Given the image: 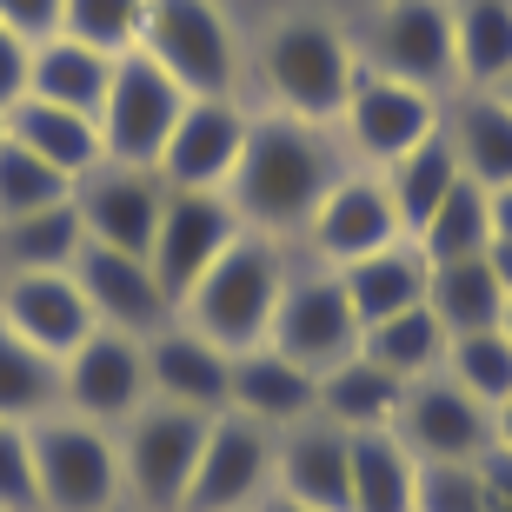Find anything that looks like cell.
<instances>
[{
	"label": "cell",
	"instance_id": "cell-48",
	"mask_svg": "<svg viewBox=\"0 0 512 512\" xmlns=\"http://www.w3.org/2000/svg\"><path fill=\"white\" fill-rule=\"evenodd\" d=\"M493 94H499V100H506V107H512V74H506V80H499V87H493Z\"/></svg>",
	"mask_w": 512,
	"mask_h": 512
},
{
	"label": "cell",
	"instance_id": "cell-22",
	"mask_svg": "<svg viewBox=\"0 0 512 512\" xmlns=\"http://www.w3.org/2000/svg\"><path fill=\"white\" fill-rule=\"evenodd\" d=\"M227 413L253 419L266 433H286L300 419L320 413V373L293 366L273 346H253V353H233V380H227Z\"/></svg>",
	"mask_w": 512,
	"mask_h": 512
},
{
	"label": "cell",
	"instance_id": "cell-26",
	"mask_svg": "<svg viewBox=\"0 0 512 512\" xmlns=\"http://www.w3.org/2000/svg\"><path fill=\"white\" fill-rule=\"evenodd\" d=\"M446 140L466 180H479L486 193L512 187V107L499 94H459V107L446 114Z\"/></svg>",
	"mask_w": 512,
	"mask_h": 512
},
{
	"label": "cell",
	"instance_id": "cell-47",
	"mask_svg": "<svg viewBox=\"0 0 512 512\" xmlns=\"http://www.w3.org/2000/svg\"><path fill=\"white\" fill-rule=\"evenodd\" d=\"M253 512H313V506H300V499H286V493H266Z\"/></svg>",
	"mask_w": 512,
	"mask_h": 512
},
{
	"label": "cell",
	"instance_id": "cell-8",
	"mask_svg": "<svg viewBox=\"0 0 512 512\" xmlns=\"http://www.w3.org/2000/svg\"><path fill=\"white\" fill-rule=\"evenodd\" d=\"M366 67L386 80H406L419 94H453L459 54H453V0H380L366 27Z\"/></svg>",
	"mask_w": 512,
	"mask_h": 512
},
{
	"label": "cell",
	"instance_id": "cell-24",
	"mask_svg": "<svg viewBox=\"0 0 512 512\" xmlns=\"http://www.w3.org/2000/svg\"><path fill=\"white\" fill-rule=\"evenodd\" d=\"M333 273H340L346 300L360 313V333L393 320V313H406V306H426V280H433V266H426V253L413 240H393V247L366 253V260H346Z\"/></svg>",
	"mask_w": 512,
	"mask_h": 512
},
{
	"label": "cell",
	"instance_id": "cell-18",
	"mask_svg": "<svg viewBox=\"0 0 512 512\" xmlns=\"http://www.w3.org/2000/svg\"><path fill=\"white\" fill-rule=\"evenodd\" d=\"M74 280L87 293L100 326H114V333H133V340H153L160 326H173V300L160 293L153 280L147 253H114V247H87L74 253Z\"/></svg>",
	"mask_w": 512,
	"mask_h": 512
},
{
	"label": "cell",
	"instance_id": "cell-32",
	"mask_svg": "<svg viewBox=\"0 0 512 512\" xmlns=\"http://www.w3.org/2000/svg\"><path fill=\"white\" fill-rule=\"evenodd\" d=\"M426 306H433V320L446 326V333H493L499 313H506V286L493 280V266H486V253H473V260H446L433 266V280H426Z\"/></svg>",
	"mask_w": 512,
	"mask_h": 512
},
{
	"label": "cell",
	"instance_id": "cell-20",
	"mask_svg": "<svg viewBox=\"0 0 512 512\" xmlns=\"http://www.w3.org/2000/svg\"><path fill=\"white\" fill-rule=\"evenodd\" d=\"M273 493L313 512H346L353 499V433L326 426L320 413L273 433Z\"/></svg>",
	"mask_w": 512,
	"mask_h": 512
},
{
	"label": "cell",
	"instance_id": "cell-27",
	"mask_svg": "<svg viewBox=\"0 0 512 512\" xmlns=\"http://www.w3.org/2000/svg\"><path fill=\"white\" fill-rule=\"evenodd\" d=\"M380 180H386V200H393V213H399V233L413 240V233L433 220L439 200L466 180V167H459L453 140H446V127H439L433 140H419L413 153H399L393 167H380Z\"/></svg>",
	"mask_w": 512,
	"mask_h": 512
},
{
	"label": "cell",
	"instance_id": "cell-12",
	"mask_svg": "<svg viewBox=\"0 0 512 512\" xmlns=\"http://www.w3.org/2000/svg\"><path fill=\"white\" fill-rule=\"evenodd\" d=\"M240 233L247 227L227 207V193H173L167 187V213H160V233H153V247H147V266H153V280H160V293L173 300V313H180V300L207 280V266Z\"/></svg>",
	"mask_w": 512,
	"mask_h": 512
},
{
	"label": "cell",
	"instance_id": "cell-23",
	"mask_svg": "<svg viewBox=\"0 0 512 512\" xmlns=\"http://www.w3.org/2000/svg\"><path fill=\"white\" fill-rule=\"evenodd\" d=\"M7 140H20L27 153H40V160H47L54 173H67L74 187L107 160L94 114H74V107H54V100H34V94H20L14 107H7Z\"/></svg>",
	"mask_w": 512,
	"mask_h": 512
},
{
	"label": "cell",
	"instance_id": "cell-33",
	"mask_svg": "<svg viewBox=\"0 0 512 512\" xmlns=\"http://www.w3.org/2000/svg\"><path fill=\"white\" fill-rule=\"evenodd\" d=\"M80 247H87L80 207L60 200V207H40L27 220H7L0 227V273H67Z\"/></svg>",
	"mask_w": 512,
	"mask_h": 512
},
{
	"label": "cell",
	"instance_id": "cell-6",
	"mask_svg": "<svg viewBox=\"0 0 512 512\" xmlns=\"http://www.w3.org/2000/svg\"><path fill=\"white\" fill-rule=\"evenodd\" d=\"M213 413H187V406H160L147 399L140 413L127 419L120 433V479H127V499H140L147 512H180L193 486V466H200V446H207Z\"/></svg>",
	"mask_w": 512,
	"mask_h": 512
},
{
	"label": "cell",
	"instance_id": "cell-49",
	"mask_svg": "<svg viewBox=\"0 0 512 512\" xmlns=\"http://www.w3.org/2000/svg\"><path fill=\"white\" fill-rule=\"evenodd\" d=\"M499 333H506V340H512V300H506V313H499Z\"/></svg>",
	"mask_w": 512,
	"mask_h": 512
},
{
	"label": "cell",
	"instance_id": "cell-1",
	"mask_svg": "<svg viewBox=\"0 0 512 512\" xmlns=\"http://www.w3.org/2000/svg\"><path fill=\"white\" fill-rule=\"evenodd\" d=\"M340 147L326 127H306L293 114H260L247 127V153L227 180V207L240 213L247 233L266 240H293L306 233V220L320 213V200L340 180Z\"/></svg>",
	"mask_w": 512,
	"mask_h": 512
},
{
	"label": "cell",
	"instance_id": "cell-39",
	"mask_svg": "<svg viewBox=\"0 0 512 512\" xmlns=\"http://www.w3.org/2000/svg\"><path fill=\"white\" fill-rule=\"evenodd\" d=\"M0 512H40L34 426H14V419H0Z\"/></svg>",
	"mask_w": 512,
	"mask_h": 512
},
{
	"label": "cell",
	"instance_id": "cell-44",
	"mask_svg": "<svg viewBox=\"0 0 512 512\" xmlns=\"http://www.w3.org/2000/svg\"><path fill=\"white\" fill-rule=\"evenodd\" d=\"M486 266H493V280L506 286V300H512V240H499V233H493V247H486Z\"/></svg>",
	"mask_w": 512,
	"mask_h": 512
},
{
	"label": "cell",
	"instance_id": "cell-21",
	"mask_svg": "<svg viewBox=\"0 0 512 512\" xmlns=\"http://www.w3.org/2000/svg\"><path fill=\"white\" fill-rule=\"evenodd\" d=\"M227 380H233V353L193 333L187 320L160 326L147 340V393L160 406H187V413H227Z\"/></svg>",
	"mask_w": 512,
	"mask_h": 512
},
{
	"label": "cell",
	"instance_id": "cell-40",
	"mask_svg": "<svg viewBox=\"0 0 512 512\" xmlns=\"http://www.w3.org/2000/svg\"><path fill=\"white\" fill-rule=\"evenodd\" d=\"M413 512H486V479H479V459L473 466H419V499Z\"/></svg>",
	"mask_w": 512,
	"mask_h": 512
},
{
	"label": "cell",
	"instance_id": "cell-50",
	"mask_svg": "<svg viewBox=\"0 0 512 512\" xmlns=\"http://www.w3.org/2000/svg\"><path fill=\"white\" fill-rule=\"evenodd\" d=\"M0 140H7V107H0Z\"/></svg>",
	"mask_w": 512,
	"mask_h": 512
},
{
	"label": "cell",
	"instance_id": "cell-11",
	"mask_svg": "<svg viewBox=\"0 0 512 512\" xmlns=\"http://www.w3.org/2000/svg\"><path fill=\"white\" fill-rule=\"evenodd\" d=\"M60 393H67V413L94 419V426H127L153 399L147 393V340L114 333V326H94L60 360Z\"/></svg>",
	"mask_w": 512,
	"mask_h": 512
},
{
	"label": "cell",
	"instance_id": "cell-45",
	"mask_svg": "<svg viewBox=\"0 0 512 512\" xmlns=\"http://www.w3.org/2000/svg\"><path fill=\"white\" fill-rule=\"evenodd\" d=\"M493 446H506V453H512V393L493 406Z\"/></svg>",
	"mask_w": 512,
	"mask_h": 512
},
{
	"label": "cell",
	"instance_id": "cell-43",
	"mask_svg": "<svg viewBox=\"0 0 512 512\" xmlns=\"http://www.w3.org/2000/svg\"><path fill=\"white\" fill-rule=\"evenodd\" d=\"M479 479H486V493H493L499 506H512V453L506 446H486V453H479Z\"/></svg>",
	"mask_w": 512,
	"mask_h": 512
},
{
	"label": "cell",
	"instance_id": "cell-15",
	"mask_svg": "<svg viewBox=\"0 0 512 512\" xmlns=\"http://www.w3.org/2000/svg\"><path fill=\"white\" fill-rule=\"evenodd\" d=\"M247 127H253V114L240 100H187L153 173H160L173 193H227L233 167H240V153H247Z\"/></svg>",
	"mask_w": 512,
	"mask_h": 512
},
{
	"label": "cell",
	"instance_id": "cell-35",
	"mask_svg": "<svg viewBox=\"0 0 512 512\" xmlns=\"http://www.w3.org/2000/svg\"><path fill=\"white\" fill-rule=\"evenodd\" d=\"M413 247L426 253V266L486 253V247H493V193L479 187V180H459V187L433 207V220L413 233Z\"/></svg>",
	"mask_w": 512,
	"mask_h": 512
},
{
	"label": "cell",
	"instance_id": "cell-14",
	"mask_svg": "<svg viewBox=\"0 0 512 512\" xmlns=\"http://www.w3.org/2000/svg\"><path fill=\"white\" fill-rule=\"evenodd\" d=\"M393 433L406 439V453L419 466H446V459L473 466L493 446V406H479L466 386L433 373V380L406 386V399H399V413H393Z\"/></svg>",
	"mask_w": 512,
	"mask_h": 512
},
{
	"label": "cell",
	"instance_id": "cell-34",
	"mask_svg": "<svg viewBox=\"0 0 512 512\" xmlns=\"http://www.w3.org/2000/svg\"><path fill=\"white\" fill-rule=\"evenodd\" d=\"M47 413H67L60 360H47L40 346H27L14 326L0 320V419L34 426V419H47Z\"/></svg>",
	"mask_w": 512,
	"mask_h": 512
},
{
	"label": "cell",
	"instance_id": "cell-36",
	"mask_svg": "<svg viewBox=\"0 0 512 512\" xmlns=\"http://www.w3.org/2000/svg\"><path fill=\"white\" fill-rule=\"evenodd\" d=\"M60 200H74V180L54 173L40 153L20 147V140H0V227L7 220H27L40 207H60Z\"/></svg>",
	"mask_w": 512,
	"mask_h": 512
},
{
	"label": "cell",
	"instance_id": "cell-16",
	"mask_svg": "<svg viewBox=\"0 0 512 512\" xmlns=\"http://www.w3.org/2000/svg\"><path fill=\"white\" fill-rule=\"evenodd\" d=\"M74 207H80V227H87L94 247L147 253L153 233H160V213H167V180L147 173V167H114V160H100V167L74 187Z\"/></svg>",
	"mask_w": 512,
	"mask_h": 512
},
{
	"label": "cell",
	"instance_id": "cell-30",
	"mask_svg": "<svg viewBox=\"0 0 512 512\" xmlns=\"http://www.w3.org/2000/svg\"><path fill=\"white\" fill-rule=\"evenodd\" d=\"M419 499V459L393 426L380 433H353V499L346 512H413Z\"/></svg>",
	"mask_w": 512,
	"mask_h": 512
},
{
	"label": "cell",
	"instance_id": "cell-42",
	"mask_svg": "<svg viewBox=\"0 0 512 512\" xmlns=\"http://www.w3.org/2000/svg\"><path fill=\"white\" fill-rule=\"evenodd\" d=\"M27 67H34V40H20L14 27H0V107H14L27 94Z\"/></svg>",
	"mask_w": 512,
	"mask_h": 512
},
{
	"label": "cell",
	"instance_id": "cell-31",
	"mask_svg": "<svg viewBox=\"0 0 512 512\" xmlns=\"http://www.w3.org/2000/svg\"><path fill=\"white\" fill-rule=\"evenodd\" d=\"M399 399H406V386L393 380V373H380L373 360H340L333 373H320V419L326 426H340V433H380V426H393Z\"/></svg>",
	"mask_w": 512,
	"mask_h": 512
},
{
	"label": "cell",
	"instance_id": "cell-10",
	"mask_svg": "<svg viewBox=\"0 0 512 512\" xmlns=\"http://www.w3.org/2000/svg\"><path fill=\"white\" fill-rule=\"evenodd\" d=\"M340 140L353 153H360L366 167L380 173L393 167L399 153H413L419 140H433L439 127H446V114H439L433 94H419V87H406V80H386L373 74V67H360V80H353V94H346L340 107Z\"/></svg>",
	"mask_w": 512,
	"mask_h": 512
},
{
	"label": "cell",
	"instance_id": "cell-4",
	"mask_svg": "<svg viewBox=\"0 0 512 512\" xmlns=\"http://www.w3.org/2000/svg\"><path fill=\"white\" fill-rule=\"evenodd\" d=\"M140 54H153L193 100H240V34L220 0H147Z\"/></svg>",
	"mask_w": 512,
	"mask_h": 512
},
{
	"label": "cell",
	"instance_id": "cell-25",
	"mask_svg": "<svg viewBox=\"0 0 512 512\" xmlns=\"http://www.w3.org/2000/svg\"><path fill=\"white\" fill-rule=\"evenodd\" d=\"M107 80H114V54H100L87 40H34V67H27V94L54 100V107H74V114L100 120V100H107Z\"/></svg>",
	"mask_w": 512,
	"mask_h": 512
},
{
	"label": "cell",
	"instance_id": "cell-9",
	"mask_svg": "<svg viewBox=\"0 0 512 512\" xmlns=\"http://www.w3.org/2000/svg\"><path fill=\"white\" fill-rule=\"evenodd\" d=\"M266 346L286 353L293 366H306V373H333L340 360L360 353V313H353V300H346V286H340L333 266L286 280Z\"/></svg>",
	"mask_w": 512,
	"mask_h": 512
},
{
	"label": "cell",
	"instance_id": "cell-2",
	"mask_svg": "<svg viewBox=\"0 0 512 512\" xmlns=\"http://www.w3.org/2000/svg\"><path fill=\"white\" fill-rule=\"evenodd\" d=\"M360 47L320 14H293L273 20L260 40V80L273 94V114H293L306 127H333L360 80Z\"/></svg>",
	"mask_w": 512,
	"mask_h": 512
},
{
	"label": "cell",
	"instance_id": "cell-29",
	"mask_svg": "<svg viewBox=\"0 0 512 512\" xmlns=\"http://www.w3.org/2000/svg\"><path fill=\"white\" fill-rule=\"evenodd\" d=\"M453 54L459 87L493 94L512 74V0H453Z\"/></svg>",
	"mask_w": 512,
	"mask_h": 512
},
{
	"label": "cell",
	"instance_id": "cell-13",
	"mask_svg": "<svg viewBox=\"0 0 512 512\" xmlns=\"http://www.w3.org/2000/svg\"><path fill=\"white\" fill-rule=\"evenodd\" d=\"M273 493V433L240 413H213L180 512H253Z\"/></svg>",
	"mask_w": 512,
	"mask_h": 512
},
{
	"label": "cell",
	"instance_id": "cell-17",
	"mask_svg": "<svg viewBox=\"0 0 512 512\" xmlns=\"http://www.w3.org/2000/svg\"><path fill=\"white\" fill-rule=\"evenodd\" d=\"M300 240L313 247L320 266H346V260H366V253L406 240V233H399V213L386 200V180L366 167V173H340L333 180V193L320 200V213L306 220Z\"/></svg>",
	"mask_w": 512,
	"mask_h": 512
},
{
	"label": "cell",
	"instance_id": "cell-38",
	"mask_svg": "<svg viewBox=\"0 0 512 512\" xmlns=\"http://www.w3.org/2000/svg\"><path fill=\"white\" fill-rule=\"evenodd\" d=\"M140 20H147V0H67L60 7V34L120 60L127 47H140Z\"/></svg>",
	"mask_w": 512,
	"mask_h": 512
},
{
	"label": "cell",
	"instance_id": "cell-19",
	"mask_svg": "<svg viewBox=\"0 0 512 512\" xmlns=\"http://www.w3.org/2000/svg\"><path fill=\"white\" fill-rule=\"evenodd\" d=\"M0 320L14 326L27 346H40L47 360H67L100 326L74 280V266L67 273H0Z\"/></svg>",
	"mask_w": 512,
	"mask_h": 512
},
{
	"label": "cell",
	"instance_id": "cell-46",
	"mask_svg": "<svg viewBox=\"0 0 512 512\" xmlns=\"http://www.w3.org/2000/svg\"><path fill=\"white\" fill-rule=\"evenodd\" d=\"M493 233H499V240H512V187L493 193Z\"/></svg>",
	"mask_w": 512,
	"mask_h": 512
},
{
	"label": "cell",
	"instance_id": "cell-3",
	"mask_svg": "<svg viewBox=\"0 0 512 512\" xmlns=\"http://www.w3.org/2000/svg\"><path fill=\"white\" fill-rule=\"evenodd\" d=\"M286 280H293V273H286L280 240L240 233V240L207 266V280L180 300V313H187V326L207 333L220 353H253V346H266V333H273Z\"/></svg>",
	"mask_w": 512,
	"mask_h": 512
},
{
	"label": "cell",
	"instance_id": "cell-37",
	"mask_svg": "<svg viewBox=\"0 0 512 512\" xmlns=\"http://www.w3.org/2000/svg\"><path fill=\"white\" fill-rule=\"evenodd\" d=\"M446 380L466 386L479 406H499V399L512 393V340L499 326L493 333H459V340L446 346Z\"/></svg>",
	"mask_w": 512,
	"mask_h": 512
},
{
	"label": "cell",
	"instance_id": "cell-28",
	"mask_svg": "<svg viewBox=\"0 0 512 512\" xmlns=\"http://www.w3.org/2000/svg\"><path fill=\"white\" fill-rule=\"evenodd\" d=\"M446 346H453V333L433 320V306H406V313H393V320L360 333V360L393 373L399 386H419V380H433V373H446Z\"/></svg>",
	"mask_w": 512,
	"mask_h": 512
},
{
	"label": "cell",
	"instance_id": "cell-7",
	"mask_svg": "<svg viewBox=\"0 0 512 512\" xmlns=\"http://www.w3.org/2000/svg\"><path fill=\"white\" fill-rule=\"evenodd\" d=\"M187 87L160 67L153 54L127 47L114 60V80H107V100H100V147L114 167H160V147H167L173 120L187 107Z\"/></svg>",
	"mask_w": 512,
	"mask_h": 512
},
{
	"label": "cell",
	"instance_id": "cell-41",
	"mask_svg": "<svg viewBox=\"0 0 512 512\" xmlns=\"http://www.w3.org/2000/svg\"><path fill=\"white\" fill-rule=\"evenodd\" d=\"M60 7H67V0H0V27H14L20 40H54Z\"/></svg>",
	"mask_w": 512,
	"mask_h": 512
},
{
	"label": "cell",
	"instance_id": "cell-5",
	"mask_svg": "<svg viewBox=\"0 0 512 512\" xmlns=\"http://www.w3.org/2000/svg\"><path fill=\"white\" fill-rule=\"evenodd\" d=\"M34 479L40 512H120L127 479H120L114 426H94L80 413L34 419Z\"/></svg>",
	"mask_w": 512,
	"mask_h": 512
}]
</instances>
